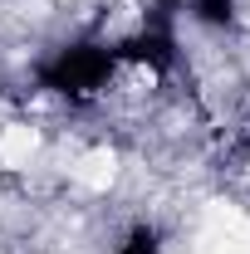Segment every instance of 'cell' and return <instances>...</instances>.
Masks as SVG:
<instances>
[{
	"instance_id": "1",
	"label": "cell",
	"mask_w": 250,
	"mask_h": 254,
	"mask_svg": "<svg viewBox=\"0 0 250 254\" xmlns=\"http://www.w3.org/2000/svg\"><path fill=\"white\" fill-rule=\"evenodd\" d=\"M113 68H118V54L108 44H64L39 64V83L69 103H89L94 93L108 88Z\"/></svg>"
},
{
	"instance_id": "2",
	"label": "cell",
	"mask_w": 250,
	"mask_h": 254,
	"mask_svg": "<svg viewBox=\"0 0 250 254\" xmlns=\"http://www.w3.org/2000/svg\"><path fill=\"white\" fill-rule=\"evenodd\" d=\"M113 54H118V59H132V64H147V68H157V73H167V68L177 64V39H172V30H167V15L157 10V20H147V25L132 34V39H123Z\"/></svg>"
},
{
	"instance_id": "3",
	"label": "cell",
	"mask_w": 250,
	"mask_h": 254,
	"mask_svg": "<svg viewBox=\"0 0 250 254\" xmlns=\"http://www.w3.org/2000/svg\"><path fill=\"white\" fill-rule=\"evenodd\" d=\"M191 15L211 30H231L236 25V0H191Z\"/></svg>"
},
{
	"instance_id": "4",
	"label": "cell",
	"mask_w": 250,
	"mask_h": 254,
	"mask_svg": "<svg viewBox=\"0 0 250 254\" xmlns=\"http://www.w3.org/2000/svg\"><path fill=\"white\" fill-rule=\"evenodd\" d=\"M113 254H162V235H157V225H132Z\"/></svg>"
},
{
	"instance_id": "5",
	"label": "cell",
	"mask_w": 250,
	"mask_h": 254,
	"mask_svg": "<svg viewBox=\"0 0 250 254\" xmlns=\"http://www.w3.org/2000/svg\"><path fill=\"white\" fill-rule=\"evenodd\" d=\"M157 10H162V15H167V10H172V5H182V0H152Z\"/></svg>"
}]
</instances>
